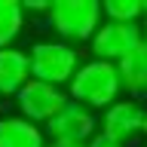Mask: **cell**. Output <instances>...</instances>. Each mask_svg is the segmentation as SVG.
Segmentation results:
<instances>
[{
    "label": "cell",
    "mask_w": 147,
    "mask_h": 147,
    "mask_svg": "<svg viewBox=\"0 0 147 147\" xmlns=\"http://www.w3.org/2000/svg\"><path fill=\"white\" fill-rule=\"evenodd\" d=\"M123 77H119V67L110 61H101V58H89V61L80 64V71L74 74L71 86H67V95L71 101L83 104L89 110H107L110 104H117L119 95H123Z\"/></svg>",
    "instance_id": "1"
},
{
    "label": "cell",
    "mask_w": 147,
    "mask_h": 147,
    "mask_svg": "<svg viewBox=\"0 0 147 147\" xmlns=\"http://www.w3.org/2000/svg\"><path fill=\"white\" fill-rule=\"evenodd\" d=\"M49 28L64 43H86L104 25V3L98 0H58L49 9Z\"/></svg>",
    "instance_id": "2"
},
{
    "label": "cell",
    "mask_w": 147,
    "mask_h": 147,
    "mask_svg": "<svg viewBox=\"0 0 147 147\" xmlns=\"http://www.w3.org/2000/svg\"><path fill=\"white\" fill-rule=\"evenodd\" d=\"M31 74L34 80L52 83V86H71L74 74L80 71V55L71 43L64 40H37L31 49Z\"/></svg>",
    "instance_id": "3"
},
{
    "label": "cell",
    "mask_w": 147,
    "mask_h": 147,
    "mask_svg": "<svg viewBox=\"0 0 147 147\" xmlns=\"http://www.w3.org/2000/svg\"><path fill=\"white\" fill-rule=\"evenodd\" d=\"M16 104H18V117L31 119L37 126H46V123H52L71 104V95L61 86H52V83H43V80H31L16 95Z\"/></svg>",
    "instance_id": "4"
},
{
    "label": "cell",
    "mask_w": 147,
    "mask_h": 147,
    "mask_svg": "<svg viewBox=\"0 0 147 147\" xmlns=\"http://www.w3.org/2000/svg\"><path fill=\"white\" fill-rule=\"evenodd\" d=\"M144 43V28L141 25H126V22H104L98 34L92 37V58L119 64L123 58L135 52Z\"/></svg>",
    "instance_id": "5"
},
{
    "label": "cell",
    "mask_w": 147,
    "mask_h": 147,
    "mask_svg": "<svg viewBox=\"0 0 147 147\" xmlns=\"http://www.w3.org/2000/svg\"><path fill=\"white\" fill-rule=\"evenodd\" d=\"M144 129H147V107L135 98H119L101 113V132L117 138L119 144L144 138Z\"/></svg>",
    "instance_id": "6"
},
{
    "label": "cell",
    "mask_w": 147,
    "mask_h": 147,
    "mask_svg": "<svg viewBox=\"0 0 147 147\" xmlns=\"http://www.w3.org/2000/svg\"><path fill=\"white\" fill-rule=\"evenodd\" d=\"M101 119L95 117V110L83 107L77 101H71L67 107L52 119V123H46V138L49 141H83V144H89L92 138L101 132Z\"/></svg>",
    "instance_id": "7"
},
{
    "label": "cell",
    "mask_w": 147,
    "mask_h": 147,
    "mask_svg": "<svg viewBox=\"0 0 147 147\" xmlns=\"http://www.w3.org/2000/svg\"><path fill=\"white\" fill-rule=\"evenodd\" d=\"M31 80H34L31 55L25 49H16V46L0 49V95H12L16 98Z\"/></svg>",
    "instance_id": "8"
},
{
    "label": "cell",
    "mask_w": 147,
    "mask_h": 147,
    "mask_svg": "<svg viewBox=\"0 0 147 147\" xmlns=\"http://www.w3.org/2000/svg\"><path fill=\"white\" fill-rule=\"evenodd\" d=\"M46 129L18 117H0V147H46Z\"/></svg>",
    "instance_id": "9"
},
{
    "label": "cell",
    "mask_w": 147,
    "mask_h": 147,
    "mask_svg": "<svg viewBox=\"0 0 147 147\" xmlns=\"http://www.w3.org/2000/svg\"><path fill=\"white\" fill-rule=\"evenodd\" d=\"M117 67L123 77V89L129 95H147V40L129 58H123Z\"/></svg>",
    "instance_id": "10"
},
{
    "label": "cell",
    "mask_w": 147,
    "mask_h": 147,
    "mask_svg": "<svg viewBox=\"0 0 147 147\" xmlns=\"http://www.w3.org/2000/svg\"><path fill=\"white\" fill-rule=\"evenodd\" d=\"M25 22H28L25 3H18V0H0V49H9L16 43V37L22 34Z\"/></svg>",
    "instance_id": "11"
},
{
    "label": "cell",
    "mask_w": 147,
    "mask_h": 147,
    "mask_svg": "<svg viewBox=\"0 0 147 147\" xmlns=\"http://www.w3.org/2000/svg\"><path fill=\"white\" fill-rule=\"evenodd\" d=\"M147 12V3L141 0H107L104 3V22H126V25H141Z\"/></svg>",
    "instance_id": "12"
},
{
    "label": "cell",
    "mask_w": 147,
    "mask_h": 147,
    "mask_svg": "<svg viewBox=\"0 0 147 147\" xmlns=\"http://www.w3.org/2000/svg\"><path fill=\"white\" fill-rule=\"evenodd\" d=\"M89 147H126V144H119L117 138H110V135H104V132H98V135L89 141Z\"/></svg>",
    "instance_id": "13"
},
{
    "label": "cell",
    "mask_w": 147,
    "mask_h": 147,
    "mask_svg": "<svg viewBox=\"0 0 147 147\" xmlns=\"http://www.w3.org/2000/svg\"><path fill=\"white\" fill-rule=\"evenodd\" d=\"M49 9H52V3H25V12H40V16H49Z\"/></svg>",
    "instance_id": "14"
},
{
    "label": "cell",
    "mask_w": 147,
    "mask_h": 147,
    "mask_svg": "<svg viewBox=\"0 0 147 147\" xmlns=\"http://www.w3.org/2000/svg\"><path fill=\"white\" fill-rule=\"evenodd\" d=\"M46 147H89V144H83V141H49Z\"/></svg>",
    "instance_id": "15"
},
{
    "label": "cell",
    "mask_w": 147,
    "mask_h": 147,
    "mask_svg": "<svg viewBox=\"0 0 147 147\" xmlns=\"http://www.w3.org/2000/svg\"><path fill=\"white\" fill-rule=\"evenodd\" d=\"M141 28H144V40H147V12H144V22H141Z\"/></svg>",
    "instance_id": "16"
}]
</instances>
